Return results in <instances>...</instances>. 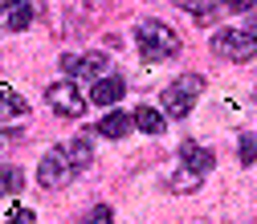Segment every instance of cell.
Wrapping results in <instances>:
<instances>
[{"label":"cell","instance_id":"22","mask_svg":"<svg viewBox=\"0 0 257 224\" xmlns=\"http://www.w3.org/2000/svg\"><path fill=\"white\" fill-rule=\"evenodd\" d=\"M245 33H249V37L257 41V13H249V25H245Z\"/></svg>","mask_w":257,"mask_h":224},{"label":"cell","instance_id":"19","mask_svg":"<svg viewBox=\"0 0 257 224\" xmlns=\"http://www.w3.org/2000/svg\"><path fill=\"white\" fill-rule=\"evenodd\" d=\"M5 224H33V212H29V208H13V216Z\"/></svg>","mask_w":257,"mask_h":224},{"label":"cell","instance_id":"13","mask_svg":"<svg viewBox=\"0 0 257 224\" xmlns=\"http://www.w3.org/2000/svg\"><path fill=\"white\" fill-rule=\"evenodd\" d=\"M200 179H204V171H192V167H184V163H180V171L172 175V191H180V196H184V191H196V187H200Z\"/></svg>","mask_w":257,"mask_h":224},{"label":"cell","instance_id":"14","mask_svg":"<svg viewBox=\"0 0 257 224\" xmlns=\"http://www.w3.org/2000/svg\"><path fill=\"white\" fill-rule=\"evenodd\" d=\"M21 183H25V175H21L17 167H0V200H5V196H17Z\"/></svg>","mask_w":257,"mask_h":224},{"label":"cell","instance_id":"10","mask_svg":"<svg viewBox=\"0 0 257 224\" xmlns=\"http://www.w3.org/2000/svg\"><path fill=\"white\" fill-rule=\"evenodd\" d=\"M135 126H139L143 135H164L168 131V114L155 110V106H139L135 110Z\"/></svg>","mask_w":257,"mask_h":224},{"label":"cell","instance_id":"15","mask_svg":"<svg viewBox=\"0 0 257 224\" xmlns=\"http://www.w3.org/2000/svg\"><path fill=\"white\" fill-rule=\"evenodd\" d=\"M70 159H74V167L82 171V167H90V159H94V147H90V139H78V143H70Z\"/></svg>","mask_w":257,"mask_h":224},{"label":"cell","instance_id":"9","mask_svg":"<svg viewBox=\"0 0 257 224\" xmlns=\"http://www.w3.org/2000/svg\"><path fill=\"white\" fill-rule=\"evenodd\" d=\"M118 98H122V78H110L106 74V78H98V82L90 86V102L94 106H114Z\"/></svg>","mask_w":257,"mask_h":224},{"label":"cell","instance_id":"21","mask_svg":"<svg viewBox=\"0 0 257 224\" xmlns=\"http://www.w3.org/2000/svg\"><path fill=\"white\" fill-rule=\"evenodd\" d=\"M61 70L74 78V74H78V53H66V57H61Z\"/></svg>","mask_w":257,"mask_h":224},{"label":"cell","instance_id":"7","mask_svg":"<svg viewBox=\"0 0 257 224\" xmlns=\"http://www.w3.org/2000/svg\"><path fill=\"white\" fill-rule=\"evenodd\" d=\"M180 163L192 167V171H204V175H208L212 163H216V155H212L208 147H200V143H192V139H188V143L180 147Z\"/></svg>","mask_w":257,"mask_h":224},{"label":"cell","instance_id":"23","mask_svg":"<svg viewBox=\"0 0 257 224\" xmlns=\"http://www.w3.org/2000/svg\"><path fill=\"white\" fill-rule=\"evenodd\" d=\"M253 98H257V90H253Z\"/></svg>","mask_w":257,"mask_h":224},{"label":"cell","instance_id":"18","mask_svg":"<svg viewBox=\"0 0 257 224\" xmlns=\"http://www.w3.org/2000/svg\"><path fill=\"white\" fill-rule=\"evenodd\" d=\"M86 224H110V208H106V204H98V208L90 212V220H86Z\"/></svg>","mask_w":257,"mask_h":224},{"label":"cell","instance_id":"4","mask_svg":"<svg viewBox=\"0 0 257 224\" xmlns=\"http://www.w3.org/2000/svg\"><path fill=\"white\" fill-rule=\"evenodd\" d=\"M257 49V41L245 33V29H229V25H220L216 33H212V53L224 57V61H249Z\"/></svg>","mask_w":257,"mask_h":224},{"label":"cell","instance_id":"6","mask_svg":"<svg viewBox=\"0 0 257 224\" xmlns=\"http://www.w3.org/2000/svg\"><path fill=\"white\" fill-rule=\"evenodd\" d=\"M29 25H33V0H5V5H0V29L25 33Z\"/></svg>","mask_w":257,"mask_h":224},{"label":"cell","instance_id":"3","mask_svg":"<svg viewBox=\"0 0 257 224\" xmlns=\"http://www.w3.org/2000/svg\"><path fill=\"white\" fill-rule=\"evenodd\" d=\"M78 175L74 159H70V147H49L37 163V183L41 187H66L70 179Z\"/></svg>","mask_w":257,"mask_h":224},{"label":"cell","instance_id":"11","mask_svg":"<svg viewBox=\"0 0 257 224\" xmlns=\"http://www.w3.org/2000/svg\"><path fill=\"white\" fill-rule=\"evenodd\" d=\"M29 106H25V98L17 90H9V86H0V118H21Z\"/></svg>","mask_w":257,"mask_h":224},{"label":"cell","instance_id":"5","mask_svg":"<svg viewBox=\"0 0 257 224\" xmlns=\"http://www.w3.org/2000/svg\"><path fill=\"white\" fill-rule=\"evenodd\" d=\"M45 98H49L53 114H61V118H82V114H86V98H82V90H78L70 78L53 82V86L45 90Z\"/></svg>","mask_w":257,"mask_h":224},{"label":"cell","instance_id":"16","mask_svg":"<svg viewBox=\"0 0 257 224\" xmlns=\"http://www.w3.org/2000/svg\"><path fill=\"white\" fill-rule=\"evenodd\" d=\"M237 151H241V163H249V167L257 163V139L253 135H241V147Z\"/></svg>","mask_w":257,"mask_h":224},{"label":"cell","instance_id":"17","mask_svg":"<svg viewBox=\"0 0 257 224\" xmlns=\"http://www.w3.org/2000/svg\"><path fill=\"white\" fill-rule=\"evenodd\" d=\"M172 5H180L184 13H196V21H208V17H212V9L200 5V0H172Z\"/></svg>","mask_w":257,"mask_h":224},{"label":"cell","instance_id":"12","mask_svg":"<svg viewBox=\"0 0 257 224\" xmlns=\"http://www.w3.org/2000/svg\"><path fill=\"white\" fill-rule=\"evenodd\" d=\"M106 53H82L78 57V74H90V78H106Z\"/></svg>","mask_w":257,"mask_h":224},{"label":"cell","instance_id":"20","mask_svg":"<svg viewBox=\"0 0 257 224\" xmlns=\"http://www.w3.org/2000/svg\"><path fill=\"white\" fill-rule=\"evenodd\" d=\"M224 5H229V13H253L257 0H224Z\"/></svg>","mask_w":257,"mask_h":224},{"label":"cell","instance_id":"2","mask_svg":"<svg viewBox=\"0 0 257 224\" xmlns=\"http://www.w3.org/2000/svg\"><path fill=\"white\" fill-rule=\"evenodd\" d=\"M200 90H204L200 74H184V78H176L164 94H159V110H164L168 118H188V110L200 98Z\"/></svg>","mask_w":257,"mask_h":224},{"label":"cell","instance_id":"8","mask_svg":"<svg viewBox=\"0 0 257 224\" xmlns=\"http://www.w3.org/2000/svg\"><path fill=\"white\" fill-rule=\"evenodd\" d=\"M131 126H135V114H126V110H110L94 131H98L102 139H122V135H131Z\"/></svg>","mask_w":257,"mask_h":224},{"label":"cell","instance_id":"1","mask_svg":"<svg viewBox=\"0 0 257 224\" xmlns=\"http://www.w3.org/2000/svg\"><path fill=\"white\" fill-rule=\"evenodd\" d=\"M135 41H139V53L147 61H168V57L180 53V33L164 21H143L135 29Z\"/></svg>","mask_w":257,"mask_h":224}]
</instances>
